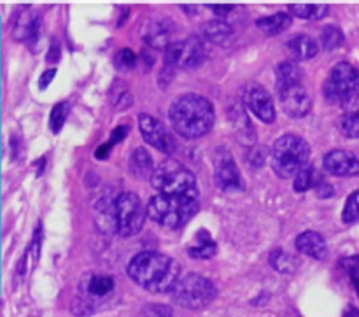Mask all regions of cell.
<instances>
[{"instance_id":"6da1fadb","label":"cell","mask_w":359,"mask_h":317,"mask_svg":"<svg viewBox=\"0 0 359 317\" xmlns=\"http://www.w3.org/2000/svg\"><path fill=\"white\" fill-rule=\"evenodd\" d=\"M126 272L132 277L133 283L156 295L172 293L175 284L181 279L179 263L170 256L154 251L140 252L135 258H132V262L126 267Z\"/></svg>"},{"instance_id":"7a4b0ae2","label":"cell","mask_w":359,"mask_h":317,"mask_svg":"<svg viewBox=\"0 0 359 317\" xmlns=\"http://www.w3.org/2000/svg\"><path fill=\"white\" fill-rule=\"evenodd\" d=\"M170 123L184 139H198L214 126V107L202 95L186 93L170 105Z\"/></svg>"},{"instance_id":"3957f363","label":"cell","mask_w":359,"mask_h":317,"mask_svg":"<svg viewBox=\"0 0 359 317\" xmlns=\"http://www.w3.org/2000/svg\"><path fill=\"white\" fill-rule=\"evenodd\" d=\"M196 213H198V198H188V196H170L156 193L151 196L147 203V214L151 220L172 230L184 227Z\"/></svg>"},{"instance_id":"277c9868","label":"cell","mask_w":359,"mask_h":317,"mask_svg":"<svg viewBox=\"0 0 359 317\" xmlns=\"http://www.w3.org/2000/svg\"><path fill=\"white\" fill-rule=\"evenodd\" d=\"M151 182L156 193L170 196L198 198V182L195 174L175 160H167L154 168Z\"/></svg>"},{"instance_id":"5b68a950","label":"cell","mask_w":359,"mask_h":317,"mask_svg":"<svg viewBox=\"0 0 359 317\" xmlns=\"http://www.w3.org/2000/svg\"><path fill=\"white\" fill-rule=\"evenodd\" d=\"M311 147L302 137L287 133L279 137L272 149V168L279 177H297L309 163Z\"/></svg>"},{"instance_id":"8992f818","label":"cell","mask_w":359,"mask_h":317,"mask_svg":"<svg viewBox=\"0 0 359 317\" xmlns=\"http://www.w3.org/2000/svg\"><path fill=\"white\" fill-rule=\"evenodd\" d=\"M217 290L207 277L200 274H188L181 277L175 288L172 290L170 297L175 305L189 311H200L207 307L216 298Z\"/></svg>"},{"instance_id":"52a82bcc","label":"cell","mask_w":359,"mask_h":317,"mask_svg":"<svg viewBox=\"0 0 359 317\" xmlns=\"http://www.w3.org/2000/svg\"><path fill=\"white\" fill-rule=\"evenodd\" d=\"M323 91L328 102L344 105L359 95V70L347 62L337 63L323 86Z\"/></svg>"},{"instance_id":"ba28073f","label":"cell","mask_w":359,"mask_h":317,"mask_svg":"<svg viewBox=\"0 0 359 317\" xmlns=\"http://www.w3.org/2000/svg\"><path fill=\"white\" fill-rule=\"evenodd\" d=\"M112 214H114L116 231L121 237H132L142 230L147 210L144 209L142 202L135 193L126 191L116 198Z\"/></svg>"},{"instance_id":"9c48e42d","label":"cell","mask_w":359,"mask_h":317,"mask_svg":"<svg viewBox=\"0 0 359 317\" xmlns=\"http://www.w3.org/2000/svg\"><path fill=\"white\" fill-rule=\"evenodd\" d=\"M203 60H205V49L200 39L188 37L168 46L165 51V69H195Z\"/></svg>"},{"instance_id":"30bf717a","label":"cell","mask_w":359,"mask_h":317,"mask_svg":"<svg viewBox=\"0 0 359 317\" xmlns=\"http://www.w3.org/2000/svg\"><path fill=\"white\" fill-rule=\"evenodd\" d=\"M277 93H279L280 107L284 109L291 118H304L309 114L312 107L311 95L307 93L300 81L293 83H277Z\"/></svg>"},{"instance_id":"8fae6325","label":"cell","mask_w":359,"mask_h":317,"mask_svg":"<svg viewBox=\"0 0 359 317\" xmlns=\"http://www.w3.org/2000/svg\"><path fill=\"white\" fill-rule=\"evenodd\" d=\"M139 128L142 133L144 140L151 146H154L156 149H160L161 153L172 154L175 149V140L174 137L168 133V130L165 128L163 123L158 118H153L149 114H140L139 116Z\"/></svg>"},{"instance_id":"7c38bea8","label":"cell","mask_w":359,"mask_h":317,"mask_svg":"<svg viewBox=\"0 0 359 317\" xmlns=\"http://www.w3.org/2000/svg\"><path fill=\"white\" fill-rule=\"evenodd\" d=\"M244 104L263 123L276 121V107L269 91L259 84H248L244 90Z\"/></svg>"},{"instance_id":"4fadbf2b","label":"cell","mask_w":359,"mask_h":317,"mask_svg":"<svg viewBox=\"0 0 359 317\" xmlns=\"http://www.w3.org/2000/svg\"><path fill=\"white\" fill-rule=\"evenodd\" d=\"M323 167L326 172L333 175H359V160L353 153L344 149H333L323 158Z\"/></svg>"},{"instance_id":"5bb4252c","label":"cell","mask_w":359,"mask_h":317,"mask_svg":"<svg viewBox=\"0 0 359 317\" xmlns=\"http://www.w3.org/2000/svg\"><path fill=\"white\" fill-rule=\"evenodd\" d=\"M297 251L314 259H325L328 255V245L318 231H304L297 238Z\"/></svg>"},{"instance_id":"9a60e30c","label":"cell","mask_w":359,"mask_h":317,"mask_svg":"<svg viewBox=\"0 0 359 317\" xmlns=\"http://www.w3.org/2000/svg\"><path fill=\"white\" fill-rule=\"evenodd\" d=\"M241 172L230 156H223L216 165V182L221 189L241 188Z\"/></svg>"},{"instance_id":"2e32d148","label":"cell","mask_w":359,"mask_h":317,"mask_svg":"<svg viewBox=\"0 0 359 317\" xmlns=\"http://www.w3.org/2000/svg\"><path fill=\"white\" fill-rule=\"evenodd\" d=\"M142 37L149 46H153V48L156 49H165V51H167L168 46L172 44L170 30H168L163 23H160V21H149V23L144 27Z\"/></svg>"},{"instance_id":"e0dca14e","label":"cell","mask_w":359,"mask_h":317,"mask_svg":"<svg viewBox=\"0 0 359 317\" xmlns=\"http://www.w3.org/2000/svg\"><path fill=\"white\" fill-rule=\"evenodd\" d=\"M39 27H41V20L37 16H32L28 13L20 14L16 20V27H14V35L20 41L35 42L39 35Z\"/></svg>"},{"instance_id":"ac0fdd59","label":"cell","mask_w":359,"mask_h":317,"mask_svg":"<svg viewBox=\"0 0 359 317\" xmlns=\"http://www.w3.org/2000/svg\"><path fill=\"white\" fill-rule=\"evenodd\" d=\"M287 48H290L294 60H311L319 53L318 42L312 37H307V35H298V37L291 39L287 42Z\"/></svg>"},{"instance_id":"d6986e66","label":"cell","mask_w":359,"mask_h":317,"mask_svg":"<svg viewBox=\"0 0 359 317\" xmlns=\"http://www.w3.org/2000/svg\"><path fill=\"white\" fill-rule=\"evenodd\" d=\"M130 172H132L135 177H147V175L154 174V163L151 154L147 153L144 147H137L133 149L132 156H130Z\"/></svg>"},{"instance_id":"ffe728a7","label":"cell","mask_w":359,"mask_h":317,"mask_svg":"<svg viewBox=\"0 0 359 317\" xmlns=\"http://www.w3.org/2000/svg\"><path fill=\"white\" fill-rule=\"evenodd\" d=\"M202 34L207 41L214 42V44H226V42H230L233 30H231L230 25L224 23V21L214 20L203 25Z\"/></svg>"},{"instance_id":"44dd1931","label":"cell","mask_w":359,"mask_h":317,"mask_svg":"<svg viewBox=\"0 0 359 317\" xmlns=\"http://www.w3.org/2000/svg\"><path fill=\"white\" fill-rule=\"evenodd\" d=\"M188 252L191 258L209 259L216 255V242L212 241V237H210L205 230H202L196 234L195 244L189 245Z\"/></svg>"},{"instance_id":"7402d4cb","label":"cell","mask_w":359,"mask_h":317,"mask_svg":"<svg viewBox=\"0 0 359 317\" xmlns=\"http://www.w3.org/2000/svg\"><path fill=\"white\" fill-rule=\"evenodd\" d=\"M290 25H291V14H286V13H277V14H272V16L262 18V20L256 21V27L266 35L280 34V32L286 30Z\"/></svg>"},{"instance_id":"603a6c76","label":"cell","mask_w":359,"mask_h":317,"mask_svg":"<svg viewBox=\"0 0 359 317\" xmlns=\"http://www.w3.org/2000/svg\"><path fill=\"white\" fill-rule=\"evenodd\" d=\"M321 184H323V175L319 174L318 168L312 167V165H307V167H305L304 170L294 177L293 189L297 193H304L312 188H319Z\"/></svg>"},{"instance_id":"cb8c5ba5","label":"cell","mask_w":359,"mask_h":317,"mask_svg":"<svg viewBox=\"0 0 359 317\" xmlns=\"http://www.w3.org/2000/svg\"><path fill=\"white\" fill-rule=\"evenodd\" d=\"M290 11L302 20H321L328 14L330 6L326 4H293L290 6Z\"/></svg>"},{"instance_id":"d4e9b609","label":"cell","mask_w":359,"mask_h":317,"mask_svg":"<svg viewBox=\"0 0 359 317\" xmlns=\"http://www.w3.org/2000/svg\"><path fill=\"white\" fill-rule=\"evenodd\" d=\"M270 265L277 270V272L283 274H293L298 269L300 262H298L294 256H291L290 252L283 251V249H277L270 255Z\"/></svg>"},{"instance_id":"484cf974","label":"cell","mask_w":359,"mask_h":317,"mask_svg":"<svg viewBox=\"0 0 359 317\" xmlns=\"http://www.w3.org/2000/svg\"><path fill=\"white\" fill-rule=\"evenodd\" d=\"M114 290V281L107 276H93L88 281L86 291L91 297H105Z\"/></svg>"},{"instance_id":"4316f807","label":"cell","mask_w":359,"mask_h":317,"mask_svg":"<svg viewBox=\"0 0 359 317\" xmlns=\"http://www.w3.org/2000/svg\"><path fill=\"white\" fill-rule=\"evenodd\" d=\"M342 42H344V34L339 27L328 25V27H325V30L321 32V44L326 51H333V49L340 48Z\"/></svg>"},{"instance_id":"83f0119b","label":"cell","mask_w":359,"mask_h":317,"mask_svg":"<svg viewBox=\"0 0 359 317\" xmlns=\"http://www.w3.org/2000/svg\"><path fill=\"white\" fill-rule=\"evenodd\" d=\"M340 132L349 139L359 137V112H346L340 119Z\"/></svg>"},{"instance_id":"f1b7e54d","label":"cell","mask_w":359,"mask_h":317,"mask_svg":"<svg viewBox=\"0 0 359 317\" xmlns=\"http://www.w3.org/2000/svg\"><path fill=\"white\" fill-rule=\"evenodd\" d=\"M300 81V69L297 63L284 62L277 67V83H293Z\"/></svg>"},{"instance_id":"f546056e","label":"cell","mask_w":359,"mask_h":317,"mask_svg":"<svg viewBox=\"0 0 359 317\" xmlns=\"http://www.w3.org/2000/svg\"><path fill=\"white\" fill-rule=\"evenodd\" d=\"M69 104L62 102V104L55 105L51 111V116H49V126H51L53 133H58L62 130L63 123H65L67 116H69Z\"/></svg>"},{"instance_id":"4dcf8cb0","label":"cell","mask_w":359,"mask_h":317,"mask_svg":"<svg viewBox=\"0 0 359 317\" xmlns=\"http://www.w3.org/2000/svg\"><path fill=\"white\" fill-rule=\"evenodd\" d=\"M342 220L344 223H354V221L359 220V189L347 198L346 207H344Z\"/></svg>"},{"instance_id":"1f68e13d","label":"cell","mask_w":359,"mask_h":317,"mask_svg":"<svg viewBox=\"0 0 359 317\" xmlns=\"http://www.w3.org/2000/svg\"><path fill=\"white\" fill-rule=\"evenodd\" d=\"M135 63H137V56L132 49H121V51H118V55L114 56V65L118 67L119 70L133 69Z\"/></svg>"},{"instance_id":"d6a6232c","label":"cell","mask_w":359,"mask_h":317,"mask_svg":"<svg viewBox=\"0 0 359 317\" xmlns=\"http://www.w3.org/2000/svg\"><path fill=\"white\" fill-rule=\"evenodd\" d=\"M142 317H172V311L167 307V305H160V304L147 305V307L144 309Z\"/></svg>"},{"instance_id":"836d02e7","label":"cell","mask_w":359,"mask_h":317,"mask_svg":"<svg viewBox=\"0 0 359 317\" xmlns=\"http://www.w3.org/2000/svg\"><path fill=\"white\" fill-rule=\"evenodd\" d=\"M342 265H344V269L351 274V277H353L354 283L359 281V256H353V258L344 259Z\"/></svg>"},{"instance_id":"e575fe53","label":"cell","mask_w":359,"mask_h":317,"mask_svg":"<svg viewBox=\"0 0 359 317\" xmlns=\"http://www.w3.org/2000/svg\"><path fill=\"white\" fill-rule=\"evenodd\" d=\"M55 76H56V69L46 70V72L41 76V79H39V88H41V90H46V88L51 84V81L55 79Z\"/></svg>"},{"instance_id":"d590c367","label":"cell","mask_w":359,"mask_h":317,"mask_svg":"<svg viewBox=\"0 0 359 317\" xmlns=\"http://www.w3.org/2000/svg\"><path fill=\"white\" fill-rule=\"evenodd\" d=\"M126 133H128V126H118V128L114 130V132H112V137H111V144H116V142H119V140L123 139V137L126 135Z\"/></svg>"},{"instance_id":"8d00e7d4","label":"cell","mask_w":359,"mask_h":317,"mask_svg":"<svg viewBox=\"0 0 359 317\" xmlns=\"http://www.w3.org/2000/svg\"><path fill=\"white\" fill-rule=\"evenodd\" d=\"M342 107H344V111H346V112H359V95L351 98L349 102H346Z\"/></svg>"},{"instance_id":"74e56055","label":"cell","mask_w":359,"mask_h":317,"mask_svg":"<svg viewBox=\"0 0 359 317\" xmlns=\"http://www.w3.org/2000/svg\"><path fill=\"white\" fill-rule=\"evenodd\" d=\"M210 11H214V13L217 14V16H226L228 13H231V11L235 9V6H207Z\"/></svg>"},{"instance_id":"f35d334b","label":"cell","mask_w":359,"mask_h":317,"mask_svg":"<svg viewBox=\"0 0 359 317\" xmlns=\"http://www.w3.org/2000/svg\"><path fill=\"white\" fill-rule=\"evenodd\" d=\"M344 317H359V312L356 307H347L346 314H344Z\"/></svg>"},{"instance_id":"ab89813d","label":"cell","mask_w":359,"mask_h":317,"mask_svg":"<svg viewBox=\"0 0 359 317\" xmlns=\"http://www.w3.org/2000/svg\"><path fill=\"white\" fill-rule=\"evenodd\" d=\"M354 286H356V290H358V295H359V281H356V283H354Z\"/></svg>"}]
</instances>
